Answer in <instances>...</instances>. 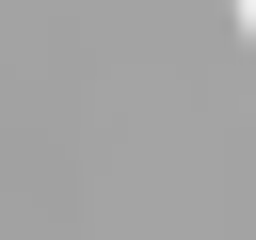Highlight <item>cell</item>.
<instances>
[{"label":"cell","mask_w":256,"mask_h":240,"mask_svg":"<svg viewBox=\"0 0 256 240\" xmlns=\"http://www.w3.org/2000/svg\"><path fill=\"white\" fill-rule=\"evenodd\" d=\"M224 16H240V32H256V0H224Z\"/></svg>","instance_id":"obj_1"}]
</instances>
